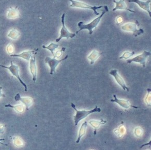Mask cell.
<instances>
[{
	"instance_id": "2",
	"label": "cell",
	"mask_w": 151,
	"mask_h": 150,
	"mask_svg": "<svg viewBox=\"0 0 151 150\" xmlns=\"http://www.w3.org/2000/svg\"><path fill=\"white\" fill-rule=\"evenodd\" d=\"M71 107L73 108V109L76 111V114L75 116L74 117V121H75V124L76 126L78 125V123L82 119L86 118V117L88 116V115L91 114L92 113H98V112H101V109L99 108L98 107L96 106L95 108L91 110V111H78L75 105L73 103H71Z\"/></svg>"
},
{
	"instance_id": "28",
	"label": "cell",
	"mask_w": 151,
	"mask_h": 150,
	"mask_svg": "<svg viewBox=\"0 0 151 150\" xmlns=\"http://www.w3.org/2000/svg\"><path fill=\"white\" fill-rule=\"evenodd\" d=\"M4 125L0 124V134H3L4 133Z\"/></svg>"
},
{
	"instance_id": "3",
	"label": "cell",
	"mask_w": 151,
	"mask_h": 150,
	"mask_svg": "<svg viewBox=\"0 0 151 150\" xmlns=\"http://www.w3.org/2000/svg\"><path fill=\"white\" fill-rule=\"evenodd\" d=\"M139 24L137 20L136 23H127L121 26V29L126 31L132 32L133 35L137 37L139 35H141L145 33L144 30L142 29H138Z\"/></svg>"
},
{
	"instance_id": "12",
	"label": "cell",
	"mask_w": 151,
	"mask_h": 150,
	"mask_svg": "<svg viewBox=\"0 0 151 150\" xmlns=\"http://www.w3.org/2000/svg\"><path fill=\"white\" fill-rule=\"evenodd\" d=\"M29 70L32 75L33 81H35L37 75V67L36 65L35 54L32 56L29 60Z\"/></svg>"
},
{
	"instance_id": "30",
	"label": "cell",
	"mask_w": 151,
	"mask_h": 150,
	"mask_svg": "<svg viewBox=\"0 0 151 150\" xmlns=\"http://www.w3.org/2000/svg\"><path fill=\"white\" fill-rule=\"evenodd\" d=\"M5 140L4 138H0V144H2V145H4V146H8V144H3L2 142V141H4Z\"/></svg>"
},
{
	"instance_id": "19",
	"label": "cell",
	"mask_w": 151,
	"mask_h": 150,
	"mask_svg": "<svg viewBox=\"0 0 151 150\" xmlns=\"http://www.w3.org/2000/svg\"><path fill=\"white\" fill-rule=\"evenodd\" d=\"M87 122L85 121L84 123L82 124L81 126L80 127L79 132V135H78V139L76 141L77 143H79L80 139L83 136H84L86 132V127H87Z\"/></svg>"
},
{
	"instance_id": "26",
	"label": "cell",
	"mask_w": 151,
	"mask_h": 150,
	"mask_svg": "<svg viewBox=\"0 0 151 150\" xmlns=\"http://www.w3.org/2000/svg\"><path fill=\"white\" fill-rule=\"evenodd\" d=\"M65 50H66V48H63L62 49V50H59V51H58L55 53V56L53 57V58H55V59L56 57L57 58H59V57H60L61 56V55H62V53L64 51H65Z\"/></svg>"
},
{
	"instance_id": "27",
	"label": "cell",
	"mask_w": 151,
	"mask_h": 150,
	"mask_svg": "<svg viewBox=\"0 0 151 150\" xmlns=\"http://www.w3.org/2000/svg\"><path fill=\"white\" fill-rule=\"evenodd\" d=\"M116 22L117 23V24L119 25V24H120L123 22V18H122V17L119 16V17H117V18H116Z\"/></svg>"
},
{
	"instance_id": "24",
	"label": "cell",
	"mask_w": 151,
	"mask_h": 150,
	"mask_svg": "<svg viewBox=\"0 0 151 150\" xmlns=\"http://www.w3.org/2000/svg\"><path fill=\"white\" fill-rule=\"evenodd\" d=\"M134 54H135V53H134V51H132V52L126 51V52H125L123 54V55H122L120 57L119 59H127L130 58V57L132 56H134Z\"/></svg>"
},
{
	"instance_id": "10",
	"label": "cell",
	"mask_w": 151,
	"mask_h": 150,
	"mask_svg": "<svg viewBox=\"0 0 151 150\" xmlns=\"http://www.w3.org/2000/svg\"><path fill=\"white\" fill-rule=\"evenodd\" d=\"M128 1L129 2L136 3L140 8L147 11L150 17H151V11L150 9V3H151V1L147 0L146 1H144L141 0H128Z\"/></svg>"
},
{
	"instance_id": "7",
	"label": "cell",
	"mask_w": 151,
	"mask_h": 150,
	"mask_svg": "<svg viewBox=\"0 0 151 150\" xmlns=\"http://www.w3.org/2000/svg\"><path fill=\"white\" fill-rule=\"evenodd\" d=\"M68 55H67L66 56L60 60H58L55 58L51 59L49 57H46L45 59V61L46 64H48L50 68V75H52L54 72H55V68L57 67V66L59 65L60 63H61L62 61H65L66 59H68Z\"/></svg>"
},
{
	"instance_id": "8",
	"label": "cell",
	"mask_w": 151,
	"mask_h": 150,
	"mask_svg": "<svg viewBox=\"0 0 151 150\" xmlns=\"http://www.w3.org/2000/svg\"><path fill=\"white\" fill-rule=\"evenodd\" d=\"M151 56V53L147 51H144L141 54L135 57L134 58L130 59H128L127 62L128 64L132 63V62H136V63H139L142 65L143 67H145V63L147 57Z\"/></svg>"
},
{
	"instance_id": "29",
	"label": "cell",
	"mask_w": 151,
	"mask_h": 150,
	"mask_svg": "<svg viewBox=\"0 0 151 150\" xmlns=\"http://www.w3.org/2000/svg\"><path fill=\"white\" fill-rule=\"evenodd\" d=\"M2 87H0V98H1V97H5V94H3L2 92Z\"/></svg>"
},
{
	"instance_id": "21",
	"label": "cell",
	"mask_w": 151,
	"mask_h": 150,
	"mask_svg": "<svg viewBox=\"0 0 151 150\" xmlns=\"http://www.w3.org/2000/svg\"><path fill=\"white\" fill-rule=\"evenodd\" d=\"M20 36V33L19 31L16 29H11L10 31L9 32V34L7 35V36L11 39L14 40H16L18 39Z\"/></svg>"
},
{
	"instance_id": "9",
	"label": "cell",
	"mask_w": 151,
	"mask_h": 150,
	"mask_svg": "<svg viewBox=\"0 0 151 150\" xmlns=\"http://www.w3.org/2000/svg\"><path fill=\"white\" fill-rule=\"evenodd\" d=\"M109 74L110 75L113 76V77L115 78L116 81H117L118 84L119 85L121 86V87L123 88V89H124V90H126L127 91H129V88L128 87L126 86L124 81V79L121 77V76L118 73V70H112L111 71H110Z\"/></svg>"
},
{
	"instance_id": "18",
	"label": "cell",
	"mask_w": 151,
	"mask_h": 150,
	"mask_svg": "<svg viewBox=\"0 0 151 150\" xmlns=\"http://www.w3.org/2000/svg\"><path fill=\"white\" fill-rule=\"evenodd\" d=\"M102 54L103 53H99L96 50H93L92 52L91 53L90 55L88 57V59L91 61V65L94 64L95 61L99 59Z\"/></svg>"
},
{
	"instance_id": "5",
	"label": "cell",
	"mask_w": 151,
	"mask_h": 150,
	"mask_svg": "<svg viewBox=\"0 0 151 150\" xmlns=\"http://www.w3.org/2000/svg\"><path fill=\"white\" fill-rule=\"evenodd\" d=\"M65 14L63 13V15L61 16V22H62V28H61V31H60V36L58 38L56 39V42H59L63 38H66L67 39L73 38L75 37V34L71 33L67 29V27L65 25Z\"/></svg>"
},
{
	"instance_id": "20",
	"label": "cell",
	"mask_w": 151,
	"mask_h": 150,
	"mask_svg": "<svg viewBox=\"0 0 151 150\" xmlns=\"http://www.w3.org/2000/svg\"><path fill=\"white\" fill-rule=\"evenodd\" d=\"M5 107L14 109L17 113H20V114L24 113V109H24L25 107L23 104L18 105L16 106H14V105H12L11 104H9L5 105Z\"/></svg>"
},
{
	"instance_id": "23",
	"label": "cell",
	"mask_w": 151,
	"mask_h": 150,
	"mask_svg": "<svg viewBox=\"0 0 151 150\" xmlns=\"http://www.w3.org/2000/svg\"><path fill=\"white\" fill-rule=\"evenodd\" d=\"M14 144L17 147H21L24 145L23 140L18 137L14 138Z\"/></svg>"
},
{
	"instance_id": "22",
	"label": "cell",
	"mask_w": 151,
	"mask_h": 150,
	"mask_svg": "<svg viewBox=\"0 0 151 150\" xmlns=\"http://www.w3.org/2000/svg\"><path fill=\"white\" fill-rule=\"evenodd\" d=\"M59 48V45L58 44H55V43L51 42L49 46H45L44 45L42 46V48L43 49H48L50 51L51 54L53 55V57L55 56V54H54V51L55 50Z\"/></svg>"
},
{
	"instance_id": "11",
	"label": "cell",
	"mask_w": 151,
	"mask_h": 150,
	"mask_svg": "<svg viewBox=\"0 0 151 150\" xmlns=\"http://www.w3.org/2000/svg\"><path fill=\"white\" fill-rule=\"evenodd\" d=\"M15 99L16 101H21L25 105L27 111L29 109V107L32 106V105L33 103V99L30 97L21 98L20 94H17L15 96Z\"/></svg>"
},
{
	"instance_id": "13",
	"label": "cell",
	"mask_w": 151,
	"mask_h": 150,
	"mask_svg": "<svg viewBox=\"0 0 151 150\" xmlns=\"http://www.w3.org/2000/svg\"><path fill=\"white\" fill-rule=\"evenodd\" d=\"M113 2L116 4V7L112 9V11H116L119 9V10L129 11L131 13H136L135 11H132L127 8L125 0H119V1L113 0Z\"/></svg>"
},
{
	"instance_id": "25",
	"label": "cell",
	"mask_w": 151,
	"mask_h": 150,
	"mask_svg": "<svg viewBox=\"0 0 151 150\" xmlns=\"http://www.w3.org/2000/svg\"><path fill=\"white\" fill-rule=\"evenodd\" d=\"M7 52L9 55L13 54L14 52V46L13 44H9L7 45L6 48Z\"/></svg>"
},
{
	"instance_id": "1",
	"label": "cell",
	"mask_w": 151,
	"mask_h": 150,
	"mask_svg": "<svg viewBox=\"0 0 151 150\" xmlns=\"http://www.w3.org/2000/svg\"><path fill=\"white\" fill-rule=\"evenodd\" d=\"M104 9L102 11V13L99 17H97L96 18L94 19L90 23L86 24L83 22H79L78 23V26L79 28V30L76 32V34H78L79 32L81 31L83 29H87L88 31V34L89 35H92L93 32V29L96 28L98 26L99 23L101 21V20L103 18L104 15H105L106 13L109 11V9L107 5H105L103 7Z\"/></svg>"
},
{
	"instance_id": "17",
	"label": "cell",
	"mask_w": 151,
	"mask_h": 150,
	"mask_svg": "<svg viewBox=\"0 0 151 150\" xmlns=\"http://www.w3.org/2000/svg\"><path fill=\"white\" fill-rule=\"evenodd\" d=\"M107 121L104 120L103 119H101V120H90L89 121V123L90 125H92L93 127L94 128V135H96L97 130L99 129V127L101 125L104 124L105 123H107Z\"/></svg>"
},
{
	"instance_id": "15",
	"label": "cell",
	"mask_w": 151,
	"mask_h": 150,
	"mask_svg": "<svg viewBox=\"0 0 151 150\" xmlns=\"http://www.w3.org/2000/svg\"><path fill=\"white\" fill-rule=\"evenodd\" d=\"M113 97L114 98V100H110V101H111V102L116 103H118V104L120 106L124 108V109H129L130 107H134L135 109H137V108H138V107H137L132 106V105H130L129 100L118 99L116 94H114V95H113Z\"/></svg>"
},
{
	"instance_id": "14",
	"label": "cell",
	"mask_w": 151,
	"mask_h": 150,
	"mask_svg": "<svg viewBox=\"0 0 151 150\" xmlns=\"http://www.w3.org/2000/svg\"><path fill=\"white\" fill-rule=\"evenodd\" d=\"M38 50V49L37 50H29V51L23 52L18 54H13L10 55V56L12 57H20V58H22V59H25L26 61H29L32 56L34 54H36V51H37Z\"/></svg>"
},
{
	"instance_id": "16",
	"label": "cell",
	"mask_w": 151,
	"mask_h": 150,
	"mask_svg": "<svg viewBox=\"0 0 151 150\" xmlns=\"http://www.w3.org/2000/svg\"><path fill=\"white\" fill-rule=\"evenodd\" d=\"M20 14L19 10L16 8L10 7L8 9L7 13V17L9 19H16L17 18L20 17Z\"/></svg>"
},
{
	"instance_id": "4",
	"label": "cell",
	"mask_w": 151,
	"mask_h": 150,
	"mask_svg": "<svg viewBox=\"0 0 151 150\" xmlns=\"http://www.w3.org/2000/svg\"><path fill=\"white\" fill-rule=\"evenodd\" d=\"M69 1L71 3V4L70 5V7H77V8H80V9H91L94 11V13L96 15H99V13H97V10L103 8L104 7V6H91V5L88 4L86 3L81 2L79 1H76V0H69Z\"/></svg>"
},
{
	"instance_id": "6",
	"label": "cell",
	"mask_w": 151,
	"mask_h": 150,
	"mask_svg": "<svg viewBox=\"0 0 151 150\" xmlns=\"http://www.w3.org/2000/svg\"><path fill=\"white\" fill-rule=\"evenodd\" d=\"M0 67H2L5 69H7L9 70V71H10L13 76H14L15 77H16L17 79L19 80L20 83L24 86V91H27V86L24 83V82H23V81L21 79V77L19 75V67L17 65L14 64L13 61H11V66L9 67H7L4 65H0Z\"/></svg>"
}]
</instances>
